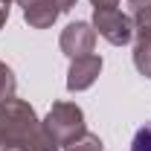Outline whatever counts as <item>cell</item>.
Listing matches in <instances>:
<instances>
[{
  "mask_svg": "<svg viewBox=\"0 0 151 151\" xmlns=\"http://www.w3.org/2000/svg\"><path fill=\"white\" fill-rule=\"evenodd\" d=\"M15 142L32 145L35 151H58V145L47 137L44 125L38 122L35 111L26 102L12 96L0 102V148L15 145Z\"/></svg>",
  "mask_w": 151,
  "mask_h": 151,
  "instance_id": "cell-1",
  "label": "cell"
},
{
  "mask_svg": "<svg viewBox=\"0 0 151 151\" xmlns=\"http://www.w3.org/2000/svg\"><path fill=\"white\" fill-rule=\"evenodd\" d=\"M41 125H44L47 137L55 142L58 148L67 145V142H73L76 137H81V134L87 131V128H84V113H81V108L73 105V102H55L52 111L47 113V119H44Z\"/></svg>",
  "mask_w": 151,
  "mask_h": 151,
  "instance_id": "cell-2",
  "label": "cell"
},
{
  "mask_svg": "<svg viewBox=\"0 0 151 151\" xmlns=\"http://www.w3.org/2000/svg\"><path fill=\"white\" fill-rule=\"evenodd\" d=\"M93 29L113 47H122L134 38V20L119 9H93Z\"/></svg>",
  "mask_w": 151,
  "mask_h": 151,
  "instance_id": "cell-3",
  "label": "cell"
},
{
  "mask_svg": "<svg viewBox=\"0 0 151 151\" xmlns=\"http://www.w3.org/2000/svg\"><path fill=\"white\" fill-rule=\"evenodd\" d=\"M93 44H96V29L90 23H84V20H76V23H70L61 32V52L70 55V58L90 55Z\"/></svg>",
  "mask_w": 151,
  "mask_h": 151,
  "instance_id": "cell-4",
  "label": "cell"
},
{
  "mask_svg": "<svg viewBox=\"0 0 151 151\" xmlns=\"http://www.w3.org/2000/svg\"><path fill=\"white\" fill-rule=\"evenodd\" d=\"M102 73V58L99 55H78L70 64V73H67V90H87L96 81V76Z\"/></svg>",
  "mask_w": 151,
  "mask_h": 151,
  "instance_id": "cell-5",
  "label": "cell"
},
{
  "mask_svg": "<svg viewBox=\"0 0 151 151\" xmlns=\"http://www.w3.org/2000/svg\"><path fill=\"white\" fill-rule=\"evenodd\" d=\"M20 6H23V18L29 26H35V29H47V26H52L55 18L61 15L55 6V0H20Z\"/></svg>",
  "mask_w": 151,
  "mask_h": 151,
  "instance_id": "cell-6",
  "label": "cell"
},
{
  "mask_svg": "<svg viewBox=\"0 0 151 151\" xmlns=\"http://www.w3.org/2000/svg\"><path fill=\"white\" fill-rule=\"evenodd\" d=\"M134 35H137V44H134V64H137V70L151 78V32L145 29H134Z\"/></svg>",
  "mask_w": 151,
  "mask_h": 151,
  "instance_id": "cell-7",
  "label": "cell"
},
{
  "mask_svg": "<svg viewBox=\"0 0 151 151\" xmlns=\"http://www.w3.org/2000/svg\"><path fill=\"white\" fill-rule=\"evenodd\" d=\"M64 151H105V148H102V139H99L96 134L84 131L81 137H76L73 142H67Z\"/></svg>",
  "mask_w": 151,
  "mask_h": 151,
  "instance_id": "cell-8",
  "label": "cell"
},
{
  "mask_svg": "<svg viewBox=\"0 0 151 151\" xmlns=\"http://www.w3.org/2000/svg\"><path fill=\"white\" fill-rule=\"evenodd\" d=\"M15 84H18V81H15V73L0 61V102H6V99L15 96Z\"/></svg>",
  "mask_w": 151,
  "mask_h": 151,
  "instance_id": "cell-9",
  "label": "cell"
},
{
  "mask_svg": "<svg viewBox=\"0 0 151 151\" xmlns=\"http://www.w3.org/2000/svg\"><path fill=\"white\" fill-rule=\"evenodd\" d=\"M131 151H151V122L137 131V137L131 142Z\"/></svg>",
  "mask_w": 151,
  "mask_h": 151,
  "instance_id": "cell-10",
  "label": "cell"
},
{
  "mask_svg": "<svg viewBox=\"0 0 151 151\" xmlns=\"http://www.w3.org/2000/svg\"><path fill=\"white\" fill-rule=\"evenodd\" d=\"M93 9H119V0H90Z\"/></svg>",
  "mask_w": 151,
  "mask_h": 151,
  "instance_id": "cell-11",
  "label": "cell"
},
{
  "mask_svg": "<svg viewBox=\"0 0 151 151\" xmlns=\"http://www.w3.org/2000/svg\"><path fill=\"white\" fill-rule=\"evenodd\" d=\"M55 6H58V12H70L76 6V0H55Z\"/></svg>",
  "mask_w": 151,
  "mask_h": 151,
  "instance_id": "cell-12",
  "label": "cell"
},
{
  "mask_svg": "<svg viewBox=\"0 0 151 151\" xmlns=\"http://www.w3.org/2000/svg\"><path fill=\"white\" fill-rule=\"evenodd\" d=\"M6 18H9V6H6V3H0V26L6 23Z\"/></svg>",
  "mask_w": 151,
  "mask_h": 151,
  "instance_id": "cell-13",
  "label": "cell"
},
{
  "mask_svg": "<svg viewBox=\"0 0 151 151\" xmlns=\"http://www.w3.org/2000/svg\"><path fill=\"white\" fill-rule=\"evenodd\" d=\"M0 3H6V6H12V0H0Z\"/></svg>",
  "mask_w": 151,
  "mask_h": 151,
  "instance_id": "cell-14",
  "label": "cell"
},
{
  "mask_svg": "<svg viewBox=\"0 0 151 151\" xmlns=\"http://www.w3.org/2000/svg\"><path fill=\"white\" fill-rule=\"evenodd\" d=\"M128 3H145V0H128Z\"/></svg>",
  "mask_w": 151,
  "mask_h": 151,
  "instance_id": "cell-15",
  "label": "cell"
}]
</instances>
